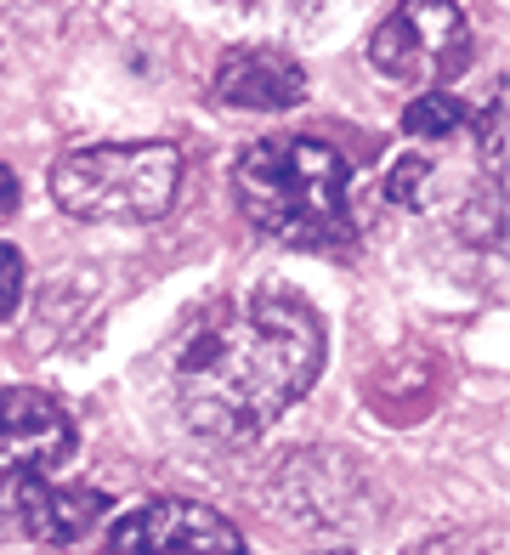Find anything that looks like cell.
Segmentation results:
<instances>
[{"label": "cell", "instance_id": "cell-12", "mask_svg": "<svg viewBox=\"0 0 510 555\" xmlns=\"http://www.w3.org/2000/svg\"><path fill=\"white\" fill-rule=\"evenodd\" d=\"M12 210H17V176H12V165H0V221Z\"/></svg>", "mask_w": 510, "mask_h": 555}, {"label": "cell", "instance_id": "cell-3", "mask_svg": "<svg viewBox=\"0 0 510 555\" xmlns=\"http://www.w3.org/2000/svg\"><path fill=\"white\" fill-rule=\"evenodd\" d=\"M182 193V147L176 142H97L68 147L51 165V198L58 210L109 227L160 221Z\"/></svg>", "mask_w": 510, "mask_h": 555}, {"label": "cell", "instance_id": "cell-10", "mask_svg": "<svg viewBox=\"0 0 510 555\" xmlns=\"http://www.w3.org/2000/svg\"><path fill=\"white\" fill-rule=\"evenodd\" d=\"M425 182H431V165H425V159H397L392 176H386V198H392V205H408V210H415Z\"/></svg>", "mask_w": 510, "mask_h": 555}, {"label": "cell", "instance_id": "cell-8", "mask_svg": "<svg viewBox=\"0 0 510 555\" xmlns=\"http://www.w3.org/2000/svg\"><path fill=\"white\" fill-rule=\"evenodd\" d=\"M17 516H23V527H29L35 539L74 544V539H86L91 527L109 516V493H97V488H51V476H46V482H29L17 493Z\"/></svg>", "mask_w": 510, "mask_h": 555}, {"label": "cell", "instance_id": "cell-2", "mask_svg": "<svg viewBox=\"0 0 510 555\" xmlns=\"http://www.w3.org/2000/svg\"><path fill=\"white\" fill-rule=\"evenodd\" d=\"M233 198L272 244L341 249L352 238V165L318 137L250 142L233 165Z\"/></svg>", "mask_w": 510, "mask_h": 555}, {"label": "cell", "instance_id": "cell-6", "mask_svg": "<svg viewBox=\"0 0 510 555\" xmlns=\"http://www.w3.org/2000/svg\"><path fill=\"white\" fill-rule=\"evenodd\" d=\"M109 555H250V544L211 504L148 499L109 527Z\"/></svg>", "mask_w": 510, "mask_h": 555}, {"label": "cell", "instance_id": "cell-7", "mask_svg": "<svg viewBox=\"0 0 510 555\" xmlns=\"http://www.w3.org/2000/svg\"><path fill=\"white\" fill-rule=\"evenodd\" d=\"M211 103L221 108H250V114H284L306 103V68L278 52V46H239L216 63Z\"/></svg>", "mask_w": 510, "mask_h": 555}, {"label": "cell", "instance_id": "cell-5", "mask_svg": "<svg viewBox=\"0 0 510 555\" xmlns=\"http://www.w3.org/2000/svg\"><path fill=\"white\" fill-rule=\"evenodd\" d=\"M80 448V425L58 397L35 386H7L0 391V504L17 499L29 482H46L63 470Z\"/></svg>", "mask_w": 510, "mask_h": 555}, {"label": "cell", "instance_id": "cell-1", "mask_svg": "<svg viewBox=\"0 0 510 555\" xmlns=\"http://www.w3.org/2000/svg\"><path fill=\"white\" fill-rule=\"evenodd\" d=\"M323 318L284 284H255L199 307L170 340L176 409L199 437L239 442L318 386Z\"/></svg>", "mask_w": 510, "mask_h": 555}, {"label": "cell", "instance_id": "cell-11", "mask_svg": "<svg viewBox=\"0 0 510 555\" xmlns=\"http://www.w3.org/2000/svg\"><path fill=\"white\" fill-rule=\"evenodd\" d=\"M17 300H23V256L12 244H0V323L17 312Z\"/></svg>", "mask_w": 510, "mask_h": 555}, {"label": "cell", "instance_id": "cell-4", "mask_svg": "<svg viewBox=\"0 0 510 555\" xmlns=\"http://www.w3.org/2000/svg\"><path fill=\"white\" fill-rule=\"evenodd\" d=\"M369 63L397 86H454L471 63V23L454 0H397L369 35Z\"/></svg>", "mask_w": 510, "mask_h": 555}, {"label": "cell", "instance_id": "cell-9", "mask_svg": "<svg viewBox=\"0 0 510 555\" xmlns=\"http://www.w3.org/2000/svg\"><path fill=\"white\" fill-rule=\"evenodd\" d=\"M466 119H471V108L459 103L448 86H437V91H420L415 103L403 108V131H408V137H420V142H437V137L448 142Z\"/></svg>", "mask_w": 510, "mask_h": 555}]
</instances>
